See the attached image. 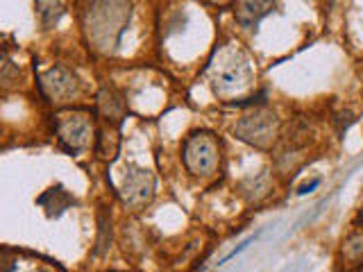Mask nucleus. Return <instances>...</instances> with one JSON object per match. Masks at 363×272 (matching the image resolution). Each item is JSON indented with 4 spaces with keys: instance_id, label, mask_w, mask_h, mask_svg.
I'll use <instances>...</instances> for the list:
<instances>
[{
    "instance_id": "nucleus-1",
    "label": "nucleus",
    "mask_w": 363,
    "mask_h": 272,
    "mask_svg": "<svg viewBox=\"0 0 363 272\" xmlns=\"http://www.w3.org/2000/svg\"><path fill=\"white\" fill-rule=\"evenodd\" d=\"M277 119L268 112H257L255 116H246L239 123V136L257 148H266L270 138L275 136Z\"/></svg>"
},
{
    "instance_id": "nucleus-2",
    "label": "nucleus",
    "mask_w": 363,
    "mask_h": 272,
    "mask_svg": "<svg viewBox=\"0 0 363 272\" xmlns=\"http://www.w3.org/2000/svg\"><path fill=\"white\" fill-rule=\"evenodd\" d=\"M187 164L196 173H209L216 164V145L209 134H198L187 143Z\"/></svg>"
},
{
    "instance_id": "nucleus-3",
    "label": "nucleus",
    "mask_w": 363,
    "mask_h": 272,
    "mask_svg": "<svg viewBox=\"0 0 363 272\" xmlns=\"http://www.w3.org/2000/svg\"><path fill=\"white\" fill-rule=\"evenodd\" d=\"M41 89L50 100H64L75 93V77L66 69H59L57 66V69H50L48 73H43Z\"/></svg>"
},
{
    "instance_id": "nucleus-4",
    "label": "nucleus",
    "mask_w": 363,
    "mask_h": 272,
    "mask_svg": "<svg viewBox=\"0 0 363 272\" xmlns=\"http://www.w3.org/2000/svg\"><path fill=\"white\" fill-rule=\"evenodd\" d=\"M59 134L69 150H80L89 141V123L84 116H66V121L59 125Z\"/></svg>"
},
{
    "instance_id": "nucleus-5",
    "label": "nucleus",
    "mask_w": 363,
    "mask_h": 272,
    "mask_svg": "<svg viewBox=\"0 0 363 272\" xmlns=\"http://www.w3.org/2000/svg\"><path fill=\"white\" fill-rule=\"evenodd\" d=\"M152 195V177L145 175V171L130 173L125 180V202L130 204H141L148 202Z\"/></svg>"
},
{
    "instance_id": "nucleus-6",
    "label": "nucleus",
    "mask_w": 363,
    "mask_h": 272,
    "mask_svg": "<svg viewBox=\"0 0 363 272\" xmlns=\"http://www.w3.org/2000/svg\"><path fill=\"white\" fill-rule=\"evenodd\" d=\"M270 3H243L236 10V18L241 21L243 27H252L259 21V16H264L268 12Z\"/></svg>"
},
{
    "instance_id": "nucleus-7",
    "label": "nucleus",
    "mask_w": 363,
    "mask_h": 272,
    "mask_svg": "<svg viewBox=\"0 0 363 272\" xmlns=\"http://www.w3.org/2000/svg\"><path fill=\"white\" fill-rule=\"evenodd\" d=\"M98 105H100V112L105 114V119L109 121H121V116H123V102L116 98V95L112 91H102L98 95Z\"/></svg>"
},
{
    "instance_id": "nucleus-8",
    "label": "nucleus",
    "mask_w": 363,
    "mask_h": 272,
    "mask_svg": "<svg viewBox=\"0 0 363 272\" xmlns=\"http://www.w3.org/2000/svg\"><path fill=\"white\" fill-rule=\"evenodd\" d=\"M336 123H338V134H343V132L354 123V116L350 112H343V114L336 116Z\"/></svg>"
}]
</instances>
